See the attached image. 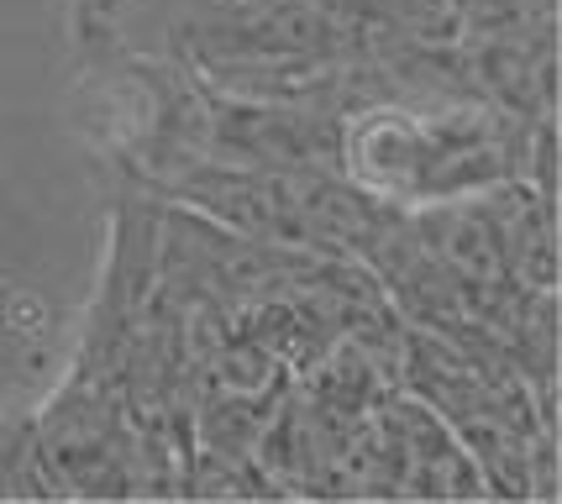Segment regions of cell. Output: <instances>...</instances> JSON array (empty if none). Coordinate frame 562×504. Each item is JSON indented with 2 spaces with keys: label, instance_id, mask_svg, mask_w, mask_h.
Returning <instances> with one entry per match:
<instances>
[{
  "label": "cell",
  "instance_id": "cell-1",
  "mask_svg": "<svg viewBox=\"0 0 562 504\" xmlns=\"http://www.w3.org/2000/svg\"><path fill=\"white\" fill-rule=\"evenodd\" d=\"M0 500H53V483L37 457L32 410L0 415Z\"/></svg>",
  "mask_w": 562,
  "mask_h": 504
},
{
  "label": "cell",
  "instance_id": "cell-2",
  "mask_svg": "<svg viewBox=\"0 0 562 504\" xmlns=\"http://www.w3.org/2000/svg\"><path fill=\"white\" fill-rule=\"evenodd\" d=\"M463 11V37L473 32H505V26L558 22V0H458Z\"/></svg>",
  "mask_w": 562,
  "mask_h": 504
}]
</instances>
